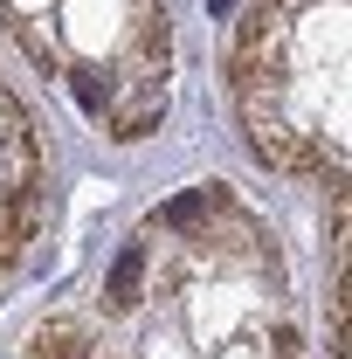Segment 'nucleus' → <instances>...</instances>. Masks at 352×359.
Segmentation results:
<instances>
[{
  "mask_svg": "<svg viewBox=\"0 0 352 359\" xmlns=\"http://www.w3.org/2000/svg\"><path fill=\"white\" fill-rule=\"evenodd\" d=\"M269 346H276V359H304V353H297V325H276Z\"/></svg>",
  "mask_w": 352,
  "mask_h": 359,
  "instance_id": "6e6552de",
  "label": "nucleus"
},
{
  "mask_svg": "<svg viewBox=\"0 0 352 359\" xmlns=\"http://www.w3.org/2000/svg\"><path fill=\"white\" fill-rule=\"evenodd\" d=\"M159 118H166V90H159V83H138L132 104H118V111H111V138L138 145V138L159 132Z\"/></svg>",
  "mask_w": 352,
  "mask_h": 359,
  "instance_id": "f03ea898",
  "label": "nucleus"
},
{
  "mask_svg": "<svg viewBox=\"0 0 352 359\" xmlns=\"http://www.w3.org/2000/svg\"><path fill=\"white\" fill-rule=\"evenodd\" d=\"M215 208H221V187H194V194H180V201L159 208V228H201Z\"/></svg>",
  "mask_w": 352,
  "mask_h": 359,
  "instance_id": "39448f33",
  "label": "nucleus"
},
{
  "mask_svg": "<svg viewBox=\"0 0 352 359\" xmlns=\"http://www.w3.org/2000/svg\"><path fill=\"white\" fill-rule=\"evenodd\" d=\"M14 263V235H0V269Z\"/></svg>",
  "mask_w": 352,
  "mask_h": 359,
  "instance_id": "1a4fd4ad",
  "label": "nucleus"
},
{
  "mask_svg": "<svg viewBox=\"0 0 352 359\" xmlns=\"http://www.w3.org/2000/svg\"><path fill=\"white\" fill-rule=\"evenodd\" d=\"M76 346H83V325L76 318H48V325L28 332V359H69Z\"/></svg>",
  "mask_w": 352,
  "mask_h": 359,
  "instance_id": "20e7f679",
  "label": "nucleus"
},
{
  "mask_svg": "<svg viewBox=\"0 0 352 359\" xmlns=\"http://www.w3.org/2000/svg\"><path fill=\"white\" fill-rule=\"evenodd\" d=\"M242 97V118H249V152L263 159L269 173H318V152H311V138L304 132H290V125H276L263 111V97H256V83L249 90H235Z\"/></svg>",
  "mask_w": 352,
  "mask_h": 359,
  "instance_id": "f257e3e1",
  "label": "nucleus"
},
{
  "mask_svg": "<svg viewBox=\"0 0 352 359\" xmlns=\"http://www.w3.org/2000/svg\"><path fill=\"white\" fill-rule=\"evenodd\" d=\"M69 359H83V353H69Z\"/></svg>",
  "mask_w": 352,
  "mask_h": 359,
  "instance_id": "9d476101",
  "label": "nucleus"
},
{
  "mask_svg": "<svg viewBox=\"0 0 352 359\" xmlns=\"http://www.w3.org/2000/svg\"><path fill=\"white\" fill-rule=\"evenodd\" d=\"M69 90H76V104H83L90 118H104V111H111V97H118L111 76H104L97 62H76V69H69Z\"/></svg>",
  "mask_w": 352,
  "mask_h": 359,
  "instance_id": "423d86ee",
  "label": "nucleus"
},
{
  "mask_svg": "<svg viewBox=\"0 0 352 359\" xmlns=\"http://www.w3.org/2000/svg\"><path fill=\"white\" fill-rule=\"evenodd\" d=\"M138 290H145V249L132 242V249L111 263V276H104V304H111V311H132Z\"/></svg>",
  "mask_w": 352,
  "mask_h": 359,
  "instance_id": "7ed1b4c3",
  "label": "nucleus"
},
{
  "mask_svg": "<svg viewBox=\"0 0 352 359\" xmlns=\"http://www.w3.org/2000/svg\"><path fill=\"white\" fill-rule=\"evenodd\" d=\"M7 35H14V42L28 48V55H35V62H42V69H55V48H48L42 35H35V28H28V21H21V14H7Z\"/></svg>",
  "mask_w": 352,
  "mask_h": 359,
  "instance_id": "0eeeda50",
  "label": "nucleus"
}]
</instances>
